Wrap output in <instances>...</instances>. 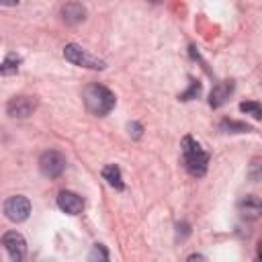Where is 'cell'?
I'll return each instance as SVG.
<instances>
[{"mask_svg":"<svg viewBox=\"0 0 262 262\" xmlns=\"http://www.w3.org/2000/svg\"><path fill=\"white\" fill-rule=\"evenodd\" d=\"M180 147H182V162H184L186 172L196 178L205 176L207 166H209V154L201 147V143L192 135H184Z\"/></svg>","mask_w":262,"mask_h":262,"instance_id":"cell-1","label":"cell"},{"mask_svg":"<svg viewBox=\"0 0 262 262\" xmlns=\"http://www.w3.org/2000/svg\"><path fill=\"white\" fill-rule=\"evenodd\" d=\"M82 98H84L86 108L92 115H96V117L108 115L115 108V104H117L115 94L106 86H102V84H88L84 88V92H82Z\"/></svg>","mask_w":262,"mask_h":262,"instance_id":"cell-2","label":"cell"},{"mask_svg":"<svg viewBox=\"0 0 262 262\" xmlns=\"http://www.w3.org/2000/svg\"><path fill=\"white\" fill-rule=\"evenodd\" d=\"M63 57H66L70 63L80 66V68H88V70H104V68H106V63H104L102 59L90 55L86 49H82V47L76 45V43H68V45L63 47Z\"/></svg>","mask_w":262,"mask_h":262,"instance_id":"cell-3","label":"cell"},{"mask_svg":"<svg viewBox=\"0 0 262 262\" xmlns=\"http://www.w3.org/2000/svg\"><path fill=\"white\" fill-rule=\"evenodd\" d=\"M66 168V158L55 151V149H49V151H43L41 158H39V170L43 176L47 178H57Z\"/></svg>","mask_w":262,"mask_h":262,"instance_id":"cell-4","label":"cell"},{"mask_svg":"<svg viewBox=\"0 0 262 262\" xmlns=\"http://www.w3.org/2000/svg\"><path fill=\"white\" fill-rule=\"evenodd\" d=\"M31 213V203L27 196L23 194H14V196H8L4 201V215L10 219V221H25Z\"/></svg>","mask_w":262,"mask_h":262,"instance_id":"cell-5","label":"cell"},{"mask_svg":"<svg viewBox=\"0 0 262 262\" xmlns=\"http://www.w3.org/2000/svg\"><path fill=\"white\" fill-rule=\"evenodd\" d=\"M2 246L8 252L10 260H14V262H20L27 254V242L18 231H6L2 235Z\"/></svg>","mask_w":262,"mask_h":262,"instance_id":"cell-6","label":"cell"},{"mask_svg":"<svg viewBox=\"0 0 262 262\" xmlns=\"http://www.w3.org/2000/svg\"><path fill=\"white\" fill-rule=\"evenodd\" d=\"M35 108H37V98L35 96H14L6 104V113L14 119H25V117L33 115Z\"/></svg>","mask_w":262,"mask_h":262,"instance_id":"cell-7","label":"cell"},{"mask_svg":"<svg viewBox=\"0 0 262 262\" xmlns=\"http://www.w3.org/2000/svg\"><path fill=\"white\" fill-rule=\"evenodd\" d=\"M233 88H235L233 80H221V82H217V84L213 86L211 94H209V104H211V108L223 106V104L229 100V96L233 94Z\"/></svg>","mask_w":262,"mask_h":262,"instance_id":"cell-8","label":"cell"},{"mask_svg":"<svg viewBox=\"0 0 262 262\" xmlns=\"http://www.w3.org/2000/svg\"><path fill=\"white\" fill-rule=\"evenodd\" d=\"M237 211H239V215H242L244 219L256 221V219L262 217V201H260L258 196H254V194H246V196L239 199Z\"/></svg>","mask_w":262,"mask_h":262,"instance_id":"cell-9","label":"cell"},{"mask_svg":"<svg viewBox=\"0 0 262 262\" xmlns=\"http://www.w3.org/2000/svg\"><path fill=\"white\" fill-rule=\"evenodd\" d=\"M57 207L68 215H78L84 209V201H82V196H78L72 190H61L57 194Z\"/></svg>","mask_w":262,"mask_h":262,"instance_id":"cell-10","label":"cell"},{"mask_svg":"<svg viewBox=\"0 0 262 262\" xmlns=\"http://www.w3.org/2000/svg\"><path fill=\"white\" fill-rule=\"evenodd\" d=\"M61 18L68 25H78L86 18V8L78 2H68V4L61 6Z\"/></svg>","mask_w":262,"mask_h":262,"instance_id":"cell-11","label":"cell"},{"mask_svg":"<svg viewBox=\"0 0 262 262\" xmlns=\"http://www.w3.org/2000/svg\"><path fill=\"white\" fill-rule=\"evenodd\" d=\"M102 178L117 190H123L125 188V182H123V174H121V168L117 164H108L102 168Z\"/></svg>","mask_w":262,"mask_h":262,"instance_id":"cell-12","label":"cell"},{"mask_svg":"<svg viewBox=\"0 0 262 262\" xmlns=\"http://www.w3.org/2000/svg\"><path fill=\"white\" fill-rule=\"evenodd\" d=\"M219 131H223V133H250L252 127L246 125V123L233 121V119H223V121L219 123Z\"/></svg>","mask_w":262,"mask_h":262,"instance_id":"cell-13","label":"cell"},{"mask_svg":"<svg viewBox=\"0 0 262 262\" xmlns=\"http://www.w3.org/2000/svg\"><path fill=\"white\" fill-rule=\"evenodd\" d=\"M20 61H23L20 55H16V53H8V55L4 57V61H2V66H0V74H2V76H12V74H16Z\"/></svg>","mask_w":262,"mask_h":262,"instance_id":"cell-14","label":"cell"},{"mask_svg":"<svg viewBox=\"0 0 262 262\" xmlns=\"http://www.w3.org/2000/svg\"><path fill=\"white\" fill-rule=\"evenodd\" d=\"M239 111L246 113V115H252L254 119H262V104H260V102L244 100V102L239 104Z\"/></svg>","mask_w":262,"mask_h":262,"instance_id":"cell-15","label":"cell"},{"mask_svg":"<svg viewBox=\"0 0 262 262\" xmlns=\"http://www.w3.org/2000/svg\"><path fill=\"white\" fill-rule=\"evenodd\" d=\"M201 82L199 80H194V78H190V86H188V90L186 92H182V94H178V100H192V98H196L199 94H201Z\"/></svg>","mask_w":262,"mask_h":262,"instance_id":"cell-16","label":"cell"},{"mask_svg":"<svg viewBox=\"0 0 262 262\" xmlns=\"http://www.w3.org/2000/svg\"><path fill=\"white\" fill-rule=\"evenodd\" d=\"M88 260H90V262H96V260L104 262V260H108V252H106V248H104L102 244H94L92 252L88 254Z\"/></svg>","mask_w":262,"mask_h":262,"instance_id":"cell-17","label":"cell"},{"mask_svg":"<svg viewBox=\"0 0 262 262\" xmlns=\"http://www.w3.org/2000/svg\"><path fill=\"white\" fill-rule=\"evenodd\" d=\"M127 129H129V135H131L133 139H139V137H141V133H143V127H141L139 123H135V121H133V123H129V125H127Z\"/></svg>","mask_w":262,"mask_h":262,"instance_id":"cell-18","label":"cell"},{"mask_svg":"<svg viewBox=\"0 0 262 262\" xmlns=\"http://www.w3.org/2000/svg\"><path fill=\"white\" fill-rule=\"evenodd\" d=\"M4 6H16L18 4V0H0Z\"/></svg>","mask_w":262,"mask_h":262,"instance_id":"cell-19","label":"cell"},{"mask_svg":"<svg viewBox=\"0 0 262 262\" xmlns=\"http://www.w3.org/2000/svg\"><path fill=\"white\" fill-rule=\"evenodd\" d=\"M256 258H258V260H262V242L258 244V252H256Z\"/></svg>","mask_w":262,"mask_h":262,"instance_id":"cell-20","label":"cell"},{"mask_svg":"<svg viewBox=\"0 0 262 262\" xmlns=\"http://www.w3.org/2000/svg\"><path fill=\"white\" fill-rule=\"evenodd\" d=\"M188 260H205V256H199V254H192V256H188Z\"/></svg>","mask_w":262,"mask_h":262,"instance_id":"cell-21","label":"cell"},{"mask_svg":"<svg viewBox=\"0 0 262 262\" xmlns=\"http://www.w3.org/2000/svg\"><path fill=\"white\" fill-rule=\"evenodd\" d=\"M147 2H151V4H160V2H164V0H147Z\"/></svg>","mask_w":262,"mask_h":262,"instance_id":"cell-22","label":"cell"}]
</instances>
